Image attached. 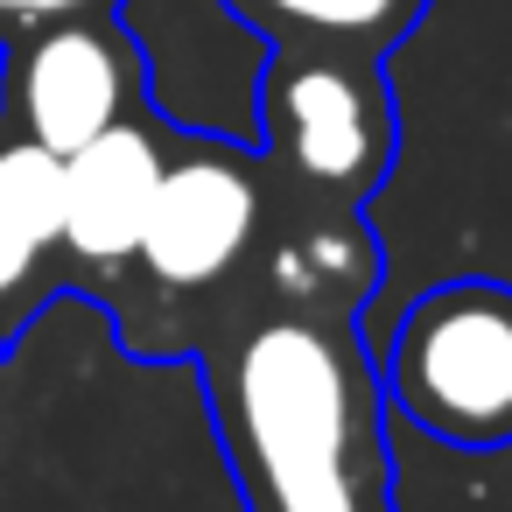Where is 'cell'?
Returning <instances> with one entry per match:
<instances>
[{
    "label": "cell",
    "mask_w": 512,
    "mask_h": 512,
    "mask_svg": "<svg viewBox=\"0 0 512 512\" xmlns=\"http://www.w3.org/2000/svg\"><path fill=\"white\" fill-rule=\"evenodd\" d=\"M57 295L64 274V155L0 127V351H8Z\"/></svg>",
    "instance_id": "cell-8"
},
{
    "label": "cell",
    "mask_w": 512,
    "mask_h": 512,
    "mask_svg": "<svg viewBox=\"0 0 512 512\" xmlns=\"http://www.w3.org/2000/svg\"><path fill=\"white\" fill-rule=\"evenodd\" d=\"M379 281H386V246H379L365 204H330V197H309V190H288L267 176V218H260L253 260H246L232 302L365 323V302L379 295Z\"/></svg>",
    "instance_id": "cell-6"
},
{
    "label": "cell",
    "mask_w": 512,
    "mask_h": 512,
    "mask_svg": "<svg viewBox=\"0 0 512 512\" xmlns=\"http://www.w3.org/2000/svg\"><path fill=\"white\" fill-rule=\"evenodd\" d=\"M379 365V393L393 421L449 449H505L512 442V281L456 274L407 302Z\"/></svg>",
    "instance_id": "cell-4"
},
{
    "label": "cell",
    "mask_w": 512,
    "mask_h": 512,
    "mask_svg": "<svg viewBox=\"0 0 512 512\" xmlns=\"http://www.w3.org/2000/svg\"><path fill=\"white\" fill-rule=\"evenodd\" d=\"M253 155L288 190L372 204L400 155L386 57L330 43H267L253 92Z\"/></svg>",
    "instance_id": "cell-3"
},
{
    "label": "cell",
    "mask_w": 512,
    "mask_h": 512,
    "mask_svg": "<svg viewBox=\"0 0 512 512\" xmlns=\"http://www.w3.org/2000/svg\"><path fill=\"white\" fill-rule=\"evenodd\" d=\"M169 148H176V127L162 120V106H141L120 127H106L99 141H85L78 155H64V274H71V295L106 302L113 281L134 267V246L148 232Z\"/></svg>",
    "instance_id": "cell-7"
},
{
    "label": "cell",
    "mask_w": 512,
    "mask_h": 512,
    "mask_svg": "<svg viewBox=\"0 0 512 512\" xmlns=\"http://www.w3.org/2000/svg\"><path fill=\"white\" fill-rule=\"evenodd\" d=\"M225 8L267 43H330L386 57L428 15V0H225Z\"/></svg>",
    "instance_id": "cell-9"
},
{
    "label": "cell",
    "mask_w": 512,
    "mask_h": 512,
    "mask_svg": "<svg viewBox=\"0 0 512 512\" xmlns=\"http://www.w3.org/2000/svg\"><path fill=\"white\" fill-rule=\"evenodd\" d=\"M260 218H267V162L246 141L176 127L134 267L99 302L113 316L127 358L190 365L197 337L225 316V302L253 260Z\"/></svg>",
    "instance_id": "cell-2"
},
{
    "label": "cell",
    "mask_w": 512,
    "mask_h": 512,
    "mask_svg": "<svg viewBox=\"0 0 512 512\" xmlns=\"http://www.w3.org/2000/svg\"><path fill=\"white\" fill-rule=\"evenodd\" d=\"M428 8H435V0H428Z\"/></svg>",
    "instance_id": "cell-11"
},
{
    "label": "cell",
    "mask_w": 512,
    "mask_h": 512,
    "mask_svg": "<svg viewBox=\"0 0 512 512\" xmlns=\"http://www.w3.org/2000/svg\"><path fill=\"white\" fill-rule=\"evenodd\" d=\"M141 106H148V57L134 22L120 15L50 22L0 50V127L43 141L50 155H78Z\"/></svg>",
    "instance_id": "cell-5"
},
{
    "label": "cell",
    "mask_w": 512,
    "mask_h": 512,
    "mask_svg": "<svg viewBox=\"0 0 512 512\" xmlns=\"http://www.w3.org/2000/svg\"><path fill=\"white\" fill-rule=\"evenodd\" d=\"M190 365L246 512H393V414L351 316L232 302Z\"/></svg>",
    "instance_id": "cell-1"
},
{
    "label": "cell",
    "mask_w": 512,
    "mask_h": 512,
    "mask_svg": "<svg viewBox=\"0 0 512 512\" xmlns=\"http://www.w3.org/2000/svg\"><path fill=\"white\" fill-rule=\"evenodd\" d=\"M78 15H120V0H0V50L50 22H78Z\"/></svg>",
    "instance_id": "cell-10"
}]
</instances>
